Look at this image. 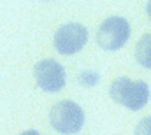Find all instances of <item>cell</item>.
<instances>
[{
  "instance_id": "cell-2",
  "label": "cell",
  "mask_w": 151,
  "mask_h": 135,
  "mask_svg": "<svg viewBox=\"0 0 151 135\" xmlns=\"http://www.w3.org/2000/svg\"><path fill=\"white\" fill-rule=\"evenodd\" d=\"M49 121H51V126L60 134H77L84 125V111L76 102L62 100L53 105L49 112Z\"/></svg>"
},
{
  "instance_id": "cell-5",
  "label": "cell",
  "mask_w": 151,
  "mask_h": 135,
  "mask_svg": "<svg viewBox=\"0 0 151 135\" xmlns=\"http://www.w3.org/2000/svg\"><path fill=\"white\" fill-rule=\"evenodd\" d=\"M37 86L47 93H56L65 86V68L56 60H40L34 67Z\"/></svg>"
},
{
  "instance_id": "cell-3",
  "label": "cell",
  "mask_w": 151,
  "mask_h": 135,
  "mask_svg": "<svg viewBox=\"0 0 151 135\" xmlns=\"http://www.w3.org/2000/svg\"><path fill=\"white\" fill-rule=\"evenodd\" d=\"M130 37V25L125 18L111 16L97 30V44L106 51H116L127 44Z\"/></svg>"
},
{
  "instance_id": "cell-8",
  "label": "cell",
  "mask_w": 151,
  "mask_h": 135,
  "mask_svg": "<svg viewBox=\"0 0 151 135\" xmlns=\"http://www.w3.org/2000/svg\"><path fill=\"white\" fill-rule=\"evenodd\" d=\"M19 135H40V134H39L37 130H25L23 134H19Z\"/></svg>"
},
{
  "instance_id": "cell-6",
  "label": "cell",
  "mask_w": 151,
  "mask_h": 135,
  "mask_svg": "<svg viewBox=\"0 0 151 135\" xmlns=\"http://www.w3.org/2000/svg\"><path fill=\"white\" fill-rule=\"evenodd\" d=\"M135 58L146 68H151V34L142 35L135 46Z\"/></svg>"
},
{
  "instance_id": "cell-4",
  "label": "cell",
  "mask_w": 151,
  "mask_h": 135,
  "mask_svg": "<svg viewBox=\"0 0 151 135\" xmlns=\"http://www.w3.org/2000/svg\"><path fill=\"white\" fill-rule=\"evenodd\" d=\"M88 42V30L81 23H67L60 27L55 34V47L60 55L70 56L79 53Z\"/></svg>"
},
{
  "instance_id": "cell-7",
  "label": "cell",
  "mask_w": 151,
  "mask_h": 135,
  "mask_svg": "<svg viewBox=\"0 0 151 135\" xmlns=\"http://www.w3.org/2000/svg\"><path fill=\"white\" fill-rule=\"evenodd\" d=\"M135 135H151V116L142 118L137 126H135Z\"/></svg>"
},
{
  "instance_id": "cell-1",
  "label": "cell",
  "mask_w": 151,
  "mask_h": 135,
  "mask_svg": "<svg viewBox=\"0 0 151 135\" xmlns=\"http://www.w3.org/2000/svg\"><path fill=\"white\" fill-rule=\"evenodd\" d=\"M111 98L130 111L142 109L150 100V86L144 81H132L128 77H118L109 88Z\"/></svg>"
},
{
  "instance_id": "cell-9",
  "label": "cell",
  "mask_w": 151,
  "mask_h": 135,
  "mask_svg": "<svg viewBox=\"0 0 151 135\" xmlns=\"http://www.w3.org/2000/svg\"><path fill=\"white\" fill-rule=\"evenodd\" d=\"M146 11H148V16H150V19H151V2H148V5H146Z\"/></svg>"
}]
</instances>
